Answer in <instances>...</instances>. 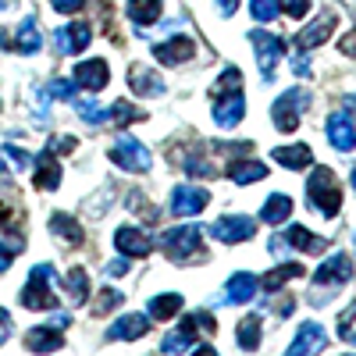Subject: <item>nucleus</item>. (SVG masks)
I'll return each mask as SVG.
<instances>
[{"label": "nucleus", "instance_id": "obj_13", "mask_svg": "<svg viewBox=\"0 0 356 356\" xmlns=\"http://www.w3.org/2000/svg\"><path fill=\"white\" fill-rule=\"evenodd\" d=\"M207 203H211V193L200 189V186H178V189L171 193V211H175V218H193V214L203 211Z\"/></svg>", "mask_w": 356, "mask_h": 356}, {"label": "nucleus", "instance_id": "obj_1", "mask_svg": "<svg viewBox=\"0 0 356 356\" xmlns=\"http://www.w3.org/2000/svg\"><path fill=\"white\" fill-rule=\"evenodd\" d=\"M307 193H310V207L321 211L324 218H335L339 207H342V189L335 182L332 168H314L307 178Z\"/></svg>", "mask_w": 356, "mask_h": 356}, {"label": "nucleus", "instance_id": "obj_8", "mask_svg": "<svg viewBox=\"0 0 356 356\" xmlns=\"http://www.w3.org/2000/svg\"><path fill=\"white\" fill-rule=\"evenodd\" d=\"M211 235L218 243H228V246H235V243H246V239H253L257 235V221L253 218H246V214H228V218H221V221H214L211 225Z\"/></svg>", "mask_w": 356, "mask_h": 356}, {"label": "nucleus", "instance_id": "obj_31", "mask_svg": "<svg viewBox=\"0 0 356 356\" xmlns=\"http://www.w3.org/2000/svg\"><path fill=\"white\" fill-rule=\"evenodd\" d=\"M182 296L178 292H164V296H154L150 300V321H171L178 317V310H182Z\"/></svg>", "mask_w": 356, "mask_h": 356}, {"label": "nucleus", "instance_id": "obj_22", "mask_svg": "<svg viewBox=\"0 0 356 356\" xmlns=\"http://www.w3.org/2000/svg\"><path fill=\"white\" fill-rule=\"evenodd\" d=\"M271 161L289 168V171H303L307 164H314V154L307 143H296V146H278V150H271Z\"/></svg>", "mask_w": 356, "mask_h": 356}, {"label": "nucleus", "instance_id": "obj_27", "mask_svg": "<svg viewBox=\"0 0 356 356\" xmlns=\"http://www.w3.org/2000/svg\"><path fill=\"white\" fill-rule=\"evenodd\" d=\"M260 218H264V225H282V221H289L292 218V200L285 196V193H271L264 200V207H260Z\"/></svg>", "mask_w": 356, "mask_h": 356}, {"label": "nucleus", "instance_id": "obj_50", "mask_svg": "<svg viewBox=\"0 0 356 356\" xmlns=\"http://www.w3.org/2000/svg\"><path fill=\"white\" fill-rule=\"evenodd\" d=\"M339 50H342L346 57H356V29H353V33H349V36H342V43H339Z\"/></svg>", "mask_w": 356, "mask_h": 356}, {"label": "nucleus", "instance_id": "obj_6", "mask_svg": "<svg viewBox=\"0 0 356 356\" xmlns=\"http://www.w3.org/2000/svg\"><path fill=\"white\" fill-rule=\"evenodd\" d=\"M111 161L122 168V171H132V175H143V171H150V150L132 139V136H122L114 146H111Z\"/></svg>", "mask_w": 356, "mask_h": 356}, {"label": "nucleus", "instance_id": "obj_17", "mask_svg": "<svg viewBox=\"0 0 356 356\" xmlns=\"http://www.w3.org/2000/svg\"><path fill=\"white\" fill-rule=\"evenodd\" d=\"M75 86L89 89V93H100V89L111 82V72H107V61H100V57H93V61H82L75 72H72Z\"/></svg>", "mask_w": 356, "mask_h": 356}, {"label": "nucleus", "instance_id": "obj_30", "mask_svg": "<svg viewBox=\"0 0 356 356\" xmlns=\"http://www.w3.org/2000/svg\"><path fill=\"white\" fill-rule=\"evenodd\" d=\"M25 346L33 349V353H57L65 346V335L57 332V328H33L25 335Z\"/></svg>", "mask_w": 356, "mask_h": 356}, {"label": "nucleus", "instance_id": "obj_54", "mask_svg": "<svg viewBox=\"0 0 356 356\" xmlns=\"http://www.w3.org/2000/svg\"><path fill=\"white\" fill-rule=\"evenodd\" d=\"M8 8H15V0H0V11H8Z\"/></svg>", "mask_w": 356, "mask_h": 356}, {"label": "nucleus", "instance_id": "obj_44", "mask_svg": "<svg viewBox=\"0 0 356 356\" xmlns=\"http://www.w3.org/2000/svg\"><path fill=\"white\" fill-rule=\"evenodd\" d=\"M353 321H356V303H349V307L342 310V317H339V335H342V339L353 332Z\"/></svg>", "mask_w": 356, "mask_h": 356}, {"label": "nucleus", "instance_id": "obj_46", "mask_svg": "<svg viewBox=\"0 0 356 356\" xmlns=\"http://www.w3.org/2000/svg\"><path fill=\"white\" fill-rule=\"evenodd\" d=\"M285 11H289L292 18H303V15L310 11V0H285Z\"/></svg>", "mask_w": 356, "mask_h": 356}, {"label": "nucleus", "instance_id": "obj_29", "mask_svg": "<svg viewBox=\"0 0 356 356\" xmlns=\"http://www.w3.org/2000/svg\"><path fill=\"white\" fill-rule=\"evenodd\" d=\"M285 239H289L292 250H303V253H324V250H328V239H321V235L307 232L303 225H292Z\"/></svg>", "mask_w": 356, "mask_h": 356}, {"label": "nucleus", "instance_id": "obj_14", "mask_svg": "<svg viewBox=\"0 0 356 356\" xmlns=\"http://www.w3.org/2000/svg\"><path fill=\"white\" fill-rule=\"evenodd\" d=\"M154 57H157L161 65H168V68H178V65H186V61H193V57H196V43L189 36H175V40L157 43L154 47Z\"/></svg>", "mask_w": 356, "mask_h": 356}, {"label": "nucleus", "instance_id": "obj_38", "mask_svg": "<svg viewBox=\"0 0 356 356\" xmlns=\"http://www.w3.org/2000/svg\"><path fill=\"white\" fill-rule=\"evenodd\" d=\"M118 307H122V292H118V289H104L89 310H93V317H104V314H111V310H118Z\"/></svg>", "mask_w": 356, "mask_h": 356}, {"label": "nucleus", "instance_id": "obj_57", "mask_svg": "<svg viewBox=\"0 0 356 356\" xmlns=\"http://www.w3.org/2000/svg\"><path fill=\"white\" fill-rule=\"evenodd\" d=\"M346 342H349V346H356V332H349V335H346Z\"/></svg>", "mask_w": 356, "mask_h": 356}, {"label": "nucleus", "instance_id": "obj_11", "mask_svg": "<svg viewBox=\"0 0 356 356\" xmlns=\"http://www.w3.org/2000/svg\"><path fill=\"white\" fill-rule=\"evenodd\" d=\"M324 346H328V335H324V328L317 321H303L300 332H296L292 346L285 349V356H317Z\"/></svg>", "mask_w": 356, "mask_h": 356}, {"label": "nucleus", "instance_id": "obj_5", "mask_svg": "<svg viewBox=\"0 0 356 356\" xmlns=\"http://www.w3.org/2000/svg\"><path fill=\"white\" fill-rule=\"evenodd\" d=\"M310 107V93L307 89H289V93H282L271 107V118H275V125L278 132H296L300 129V118L303 111Z\"/></svg>", "mask_w": 356, "mask_h": 356}, {"label": "nucleus", "instance_id": "obj_4", "mask_svg": "<svg viewBox=\"0 0 356 356\" xmlns=\"http://www.w3.org/2000/svg\"><path fill=\"white\" fill-rule=\"evenodd\" d=\"M196 328H203L207 335L214 332V317L211 314H189L182 324H178L175 332H168L164 335V342H161V349L168 353V356H178V353H186L193 342H196Z\"/></svg>", "mask_w": 356, "mask_h": 356}, {"label": "nucleus", "instance_id": "obj_19", "mask_svg": "<svg viewBox=\"0 0 356 356\" xmlns=\"http://www.w3.org/2000/svg\"><path fill=\"white\" fill-rule=\"evenodd\" d=\"M129 89L136 97H161L164 93V79L157 72H150L146 65H132L129 68Z\"/></svg>", "mask_w": 356, "mask_h": 356}, {"label": "nucleus", "instance_id": "obj_47", "mask_svg": "<svg viewBox=\"0 0 356 356\" xmlns=\"http://www.w3.org/2000/svg\"><path fill=\"white\" fill-rule=\"evenodd\" d=\"M107 275H111V278H122V275H129V260H125V257L111 260V264H107Z\"/></svg>", "mask_w": 356, "mask_h": 356}, {"label": "nucleus", "instance_id": "obj_34", "mask_svg": "<svg viewBox=\"0 0 356 356\" xmlns=\"http://www.w3.org/2000/svg\"><path fill=\"white\" fill-rule=\"evenodd\" d=\"M235 342H239L246 353H253L257 346H260V317L253 314V317H246L239 328H235Z\"/></svg>", "mask_w": 356, "mask_h": 356}, {"label": "nucleus", "instance_id": "obj_32", "mask_svg": "<svg viewBox=\"0 0 356 356\" xmlns=\"http://www.w3.org/2000/svg\"><path fill=\"white\" fill-rule=\"evenodd\" d=\"M289 278H303V267H300V264H282V267H275V271H267V275H264V292L285 289Z\"/></svg>", "mask_w": 356, "mask_h": 356}, {"label": "nucleus", "instance_id": "obj_42", "mask_svg": "<svg viewBox=\"0 0 356 356\" xmlns=\"http://www.w3.org/2000/svg\"><path fill=\"white\" fill-rule=\"evenodd\" d=\"M193 178H211L214 175V168L211 164H207V161H200V157H186V164H182Z\"/></svg>", "mask_w": 356, "mask_h": 356}, {"label": "nucleus", "instance_id": "obj_43", "mask_svg": "<svg viewBox=\"0 0 356 356\" xmlns=\"http://www.w3.org/2000/svg\"><path fill=\"white\" fill-rule=\"evenodd\" d=\"M4 157H11V161H15V168H33V164H36L25 150H18V146H4Z\"/></svg>", "mask_w": 356, "mask_h": 356}, {"label": "nucleus", "instance_id": "obj_25", "mask_svg": "<svg viewBox=\"0 0 356 356\" xmlns=\"http://www.w3.org/2000/svg\"><path fill=\"white\" fill-rule=\"evenodd\" d=\"M257 289H260V282H257L250 271H239V275H232V278H228V285H225V300H228V303H250L253 296H257Z\"/></svg>", "mask_w": 356, "mask_h": 356}, {"label": "nucleus", "instance_id": "obj_10", "mask_svg": "<svg viewBox=\"0 0 356 356\" xmlns=\"http://www.w3.org/2000/svg\"><path fill=\"white\" fill-rule=\"evenodd\" d=\"M50 40H54L57 54H79V50L89 47V40H93V25H89V22H72L68 29L61 25V29H54Z\"/></svg>", "mask_w": 356, "mask_h": 356}, {"label": "nucleus", "instance_id": "obj_7", "mask_svg": "<svg viewBox=\"0 0 356 356\" xmlns=\"http://www.w3.org/2000/svg\"><path fill=\"white\" fill-rule=\"evenodd\" d=\"M250 43L257 47V68L264 75V82H275V68L282 61V54H285V43L271 33H260V29H253L250 33Z\"/></svg>", "mask_w": 356, "mask_h": 356}, {"label": "nucleus", "instance_id": "obj_41", "mask_svg": "<svg viewBox=\"0 0 356 356\" xmlns=\"http://www.w3.org/2000/svg\"><path fill=\"white\" fill-rule=\"evenodd\" d=\"M75 146H79V143H75V136H54V139L47 143V150L57 157V154H72Z\"/></svg>", "mask_w": 356, "mask_h": 356}, {"label": "nucleus", "instance_id": "obj_18", "mask_svg": "<svg viewBox=\"0 0 356 356\" xmlns=\"http://www.w3.org/2000/svg\"><path fill=\"white\" fill-rule=\"evenodd\" d=\"M328 143L335 146V150H342V154L356 150V129H353V118L346 111L328 118Z\"/></svg>", "mask_w": 356, "mask_h": 356}, {"label": "nucleus", "instance_id": "obj_20", "mask_svg": "<svg viewBox=\"0 0 356 356\" xmlns=\"http://www.w3.org/2000/svg\"><path fill=\"white\" fill-rule=\"evenodd\" d=\"M143 335H150V317L146 314H125L122 321H114L111 332H107L111 342H118V339L132 342V339H143Z\"/></svg>", "mask_w": 356, "mask_h": 356}, {"label": "nucleus", "instance_id": "obj_40", "mask_svg": "<svg viewBox=\"0 0 356 356\" xmlns=\"http://www.w3.org/2000/svg\"><path fill=\"white\" fill-rule=\"evenodd\" d=\"M47 89H50V97L75 100V79H72V82H68V79H54V82H47Z\"/></svg>", "mask_w": 356, "mask_h": 356}, {"label": "nucleus", "instance_id": "obj_12", "mask_svg": "<svg viewBox=\"0 0 356 356\" xmlns=\"http://www.w3.org/2000/svg\"><path fill=\"white\" fill-rule=\"evenodd\" d=\"M332 33H335V15H332V11H324V15H317V18H314V22L303 29V33L292 40V47L300 50V54H310L314 47H321V43L328 40Z\"/></svg>", "mask_w": 356, "mask_h": 356}, {"label": "nucleus", "instance_id": "obj_37", "mask_svg": "<svg viewBox=\"0 0 356 356\" xmlns=\"http://www.w3.org/2000/svg\"><path fill=\"white\" fill-rule=\"evenodd\" d=\"M75 111L86 125H107V107H100L97 100H75Z\"/></svg>", "mask_w": 356, "mask_h": 356}, {"label": "nucleus", "instance_id": "obj_56", "mask_svg": "<svg viewBox=\"0 0 356 356\" xmlns=\"http://www.w3.org/2000/svg\"><path fill=\"white\" fill-rule=\"evenodd\" d=\"M0 50H8V36L4 33H0Z\"/></svg>", "mask_w": 356, "mask_h": 356}, {"label": "nucleus", "instance_id": "obj_39", "mask_svg": "<svg viewBox=\"0 0 356 356\" xmlns=\"http://www.w3.org/2000/svg\"><path fill=\"white\" fill-rule=\"evenodd\" d=\"M250 11L257 22H275L282 15V4L278 0H250Z\"/></svg>", "mask_w": 356, "mask_h": 356}, {"label": "nucleus", "instance_id": "obj_2", "mask_svg": "<svg viewBox=\"0 0 356 356\" xmlns=\"http://www.w3.org/2000/svg\"><path fill=\"white\" fill-rule=\"evenodd\" d=\"M50 282H54V267L50 264L33 267L25 289H22V307L25 310H57V296H54Z\"/></svg>", "mask_w": 356, "mask_h": 356}, {"label": "nucleus", "instance_id": "obj_9", "mask_svg": "<svg viewBox=\"0 0 356 356\" xmlns=\"http://www.w3.org/2000/svg\"><path fill=\"white\" fill-rule=\"evenodd\" d=\"M349 278H353V260H349V253H332L328 260L317 267V275H314V282L328 289V296H332L335 289H342Z\"/></svg>", "mask_w": 356, "mask_h": 356}, {"label": "nucleus", "instance_id": "obj_16", "mask_svg": "<svg viewBox=\"0 0 356 356\" xmlns=\"http://www.w3.org/2000/svg\"><path fill=\"white\" fill-rule=\"evenodd\" d=\"M114 246L122 250L125 257H150V250H154L150 235L139 232L136 225H122V228H118L114 232Z\"/></svg>", "mask_w": 356, "mask_h": 356}, {"label": "nucleus", "instance_id": "obj_55", "mask_svg": "<svg viewBox=\"0 0 356 356\" xmlns=\"http://www.w3.org/2000/svg\"><path fill=\"white\" fill-rule=\"evenodd\" d=\"M349 182H353V193H356V164H353V175H349Z\"/></svg>", "mask_w": 356, "mask_h": 356}, {"label": "nucleus", "instance_id": "obj_3", "mask_svg": "<svg viewBox=\"0 0 356 356\" xmlns=\"http://www.w3.org/2000/svg\"><path fill=\"white\" fill-rule=\"evenodd\" d=\"M161 246L168 250V257L175 264H189V260H200L203 253V232L196 225H182V228H168L161 235Z\"/></svg>", "mask_w": 356, "mask_h": 356}, {"label": "nucleus", "instance_id": "obj_21", "mask_svg": "<svg viewBox=\"0 0 356 356\" xmlns=\"http://www.w3.org/2000/svg\"><path fill=\"white\" fill-rule=\"evenodd\" d=\"M33 186H36L40 193H54L57 186H61V164H57V157H54L50 150H43L40 161H36V178H33Z\"/></svg>", "mask_w": 356, "mask_h": 356}, {"label": "nucleus", "instance_id": "obj_28", "mask_svg": "<svg viewBox=\"0 0 356 356\" xmlns=\"http://www.w3.org/2000/svg\"><path fill=\"white\" fill-rule=\"evenodd\" d=\"M161 11H164L161 0H129V4H125L129 22H136L139 29H143V25H154V22L161 18Z\"/></svg>", "mask_w": 356, "mask_h": 356}, {"label": "nucleus", "instance_id": "obj_33", "mask_svg": "<svg viewBox=\"0 0 356 356\" xmlns=\"http://www.w3.org/2000/svg\"><path fill=\"white\" fill-rule=\"evenodd\" d=\"M239 89H243V72L235 68V65H228V68L221 72V79L211 86V100H214V97H225V93H239Z\"/></svg>", "mask_w": 356, "mask_h": 356}, {"label": "nucleus", "instance_id": "obj_51", "mask_svg": "<svg viewBox=\"0 0 356 356\" xmlns=\"http://www.w3.org/2000/svg\"><path fill=\"white\" fill-rule=\"evenodd\" d=\"M218 11H221L225 18H232L235 11H239V0H218Z\"/></svg>", "mask_w": 356, "mask_h": 356}, {"label": "nucleus", "instance_id": "obj_45", "mask_svg": "<svg viewBox=\"0 0 356 356\" xmlns=\"http://www.w3.org/2000/svg\"><path fill=\"white\" fill-rule=\"evenodd\" d=\"M50 4L61 11V15H75V11H82L86 8V0H50Z\"/></svg>", "mask_w": 356, "mask_h": 356}, {"label": "nucleus", "instance_id": "obj_15", "mask_svg": "<svg viewBox=\"0 0 356 356\" xmlns=\"http://www.w3.org/2000/svg\"><path fill=\"white\" fill-rule=\"evenodd\" d=\"M246 118V100H243V89L239 93H225V97H214V122L221 129H235Z\"/></svg>", "mask_w": 356, "mask_h": 356}, {"label": "nucleus", "instance_id": "obj_23", "mask_svg": "<svg viewBox=\"0 0 356 356\" xmlns=\"http://www.w3.org/2000/svg\"><path fill=\"white\" fill-rule=\"evenodd\" d=\"M15 50H18V54H36V50H43V33H40V18H36V15L22 18L18 36H15Z\"/></svg>", "mask_w": 356, "mask_h": 356}, {"label": "nucleus", "instance_id": "obj_35", "mask_svg": "<svg viewBox=\"0 0 356 356\" xmlns=\"http://www.w3.org/2000/svg\"><path fill=\"white\" fill-rule=\"evenodd\" d=\"M143 118H146V111H136L125 100H114L107 107V122H114V125H132V122H143Z\"/></svg>", "mask_w": 356, "mask_h": 356}, {"label": "nucleus", "instance_id": "obj_52", "mask_svg": "<svg viewBox=\"0 0 356 356\" xmlns=\"http://www.w3.org/2000/svg\"><path fill=\"white\" fill-rule=\"evenodd\" d=\"M0 189H4V193H11V189H15V182H11V175H8V168H4V164H0Z\"/></svg>", "mask_w": 356, "mask_h": 356}, {"label": "nucleus", "instance_id": "obj_53", "mask_svg": "<svg viewBox=\"0 0 356 356\" xmlns=\"http://www.w3.org/2000/svg\"><path fill=\"white\" fill-rule=\"evenodd\" d=\"M193 356H218V349H214V346H200Z\"/></svg>", "mask_w": 356, "mask_h": 356}, {"label": "nucleus", "instance_id": "obj_48", "mask_svg": "<svg viewBox=\"0 0 356 356\" xmlns=\"http://www.w3.org/2000/svg\"><path fill=\"white\" fill-rule=\"evenodd\" d=\"M11 328H15V324H11V314H8L4 307H0V346H4V342H8V335H11Z\"/></svg>", "mask_w": 356, "mask_h": 356}, {"label": "nucleus", "instance_id": "obj_24", "mask_svg": "<svg viewBox=\"0 0 356 356\" xmlns=\"http://www.w3.org/2000/svg\"><path fill=\"white\" fill-rule=\"evenodd\" d=\"M50 232L61 239L65 246H82L86 243V232H82V225L75 221V218H68V214H50Z\"/></svg>", "mask_w": 356, "mask_h": 356}, {"label": "nucleus", "instance_id": "obj_49", "mask_svg": "<svg viewBox=\"0 0 356 356\" xmlns=\"http://www.w3.org/2000/svg\"><path fill=\"white\" fill-rule=\"evenodd\" d=\"M15 264V250H8V243H0V275Z\"/></svg>", "mask_w": 356, "mask_h": 356}, {"label": "nucleus", "instance_id": "obj_36", "mask_svg": "<svg viewBox=\"0 0 356 356\" xmlns=\"http://www.w3.org/2000/svg\"><path fill=\"white\" fill-rule=\"evenodd\" d=\"M65 285H68L72 303H86V296H89V278H86V271H82V267H72V271H68V278H65Z\"/></svg>", "mask_w": 356, "mask_h": 356}, {"label": "nucleus", "instance_id": "obj_26", "mask_svg": "<svg viewBox=\"0 0 356 356\" xmlns=\"http://www.w3.org/2000/svg\"><path fill=\"white\" fill-rule=\"evenodd\" d=\"M225 175L232 178L235 186H250V182H260V178H267V164L260 161H232L225 168Z\"/></svg>", "mask_w": 356, "mask_h": 356}]
</instances>
